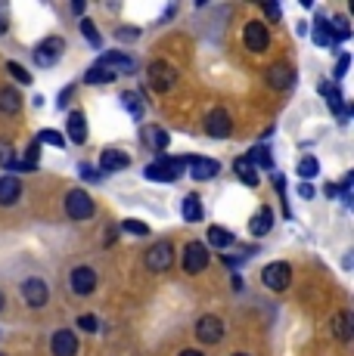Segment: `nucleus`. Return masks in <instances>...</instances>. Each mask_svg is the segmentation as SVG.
Returning a JSON list of instances; mask_svg holds the SVG:
<instances>
[{"mask_svg":"<svg viewBox=\"0 0 354 356\" xmlns=\"http://www.w3.org/2000/svg\"><path fill=\"white\" fill-rule=\"evenodd\" d=\"M187 170V159H159V161H153V164H146V180H153V183H171L177 180V177Z\"/></svg>","mask_w":354,"mask_h":356,"instance_id":"obj_1","label":"nucleus"},{"mask_svg":"<svg viewBox=\"0 0 354 356\" xmlns=\"http://www.w3.org/2000/svg\"><path fill=\"white\" fill-rule=\"evenodd\" d=\"M174 84H177V68L174 65L162 63V59L149 65V87H153L155 93H168Z\"/></svg>","mask_w":354,"mask_h":356,"instance_id":"obj_2","label":"nucleus"},{"mask_svg":"<svg viewBox=\"0 0 354 356\" xmlns=\"http://www.w3.org/2000/svg\"><path fill=\"white\" fill-rule=\"evenodd\" d=\"M66 214L72 217V220H87V217H93V198L84 193V189H72L69 195H66Z\"/></svg>","mask_w":354,"mask_h":356,"instance_id":"obj_3","label":"nucleus"},{"mask_svg":"<svg viewBox=\"0 0 354 356\" xmlns=\"http://www.w3.org/2000/svg\"><path fill=\"white\" fill-rule=\"evenodd\" d=\"M63 50H66V40H63V38H47V40H40V44L35 47V63H38L40 68L56 65L59 56H63Z\"/></svg>","mask_w":354,"mask_h":356,"instance_id":"obj_4","label":"nucleus"},{"mask_svg":"<svg viewBox=\"0 0 354 356\" xmlns=\"http://www.w3.org/2000/svg\"><path fill=\"white\" fill-rule=\"evenodd\" d=\"M289 279H292V266L286 264V260L268 264V266H264V273H261V282L268 285L270 291H283L286 285H289Z\"/></svg>","mask_w":354,"mask_h":356,"instance_id":"obj_5","label":"nucleus"},{"mask_svg":"<svg viewBox=\"0 0 354 356\" xmlns=\"http://www.w3.org/2000/svg\"><path fill=\"white\" fill-rule=\"evenodd\" d=\"M146 266L153 273H168L174 266V248L168 242H159L155 248L146 251Z\"/></svg>","mask_w":354,"mask_h":356,"instance_id":"obj_6","label":"nucleus"},{"mask_svg":"<svg viewBox=\"0 0 354 356\" xmlns=\"http://www.w3.org/2000/svg\"><path fill=\"white\" fill-rule=\"evenodd\" d=\"M243 40H246V50L252 53H264L270 47V34L264 22H249L246 31H243Z\"/></svg>","mask_w":354,"mask_h":356,"instance_id":"obj_7","label":"nucleus"},{"mask_svg":"<svg viewBox=\"0 0 354 356\" xmlns=\"http://www.w3.org/2000/svg\"><path fill=\"white\" fill-rule=\"evenodd\" d=\"M208 266V248L202 242H190L187 248H183V270L187 273H202Z\"/></svg>","mask_w":354,"mask_h":356,"instance_id":"obj_8","label":"nucleus"},{"mask_svg":"<svg viewBox=\"0 0 354 356\" xmlns=\"http://www.w3.org/2000/svg\"><path fill=\"white\" fill-rule=\"evenodd\" d=\"M206 130H208V136H215V140H227L230 130H233V124H230V112H227V108H215V112H208V118H206Z\"/></svg>","mask_w":354,"mask_h":356,"instance_id":"obj_9","label":"nucleus"},{"mask_svg":"<svg viewBox=\"0 0 354 356\" xmlns=\"http://www.w3.org/2000/svg\"><path fill=\"white\" fill-rule=\"evenodd\" d=\"M196 338H199L202 344H217V341L224 338V323L217 316H202L199 323H196Z\"/></svg>","mask_w":354,"mask_h":356,"instance_id":"obj_10","label":"nucleus"},{"mask_svg":"<svg viewBox=\"0 0 354 356\" xmlns=\"http://www.w3.org/2000/svg\"><path fill=\"white\" fill-rule=\"evenodd\" d=\"M69 285H72L75 294H81V298H84V294H91L93 289H97V273H93L91 266H75Z\"/></svg>","mask_w":354,"mask_h":356,"instance_id":"obj_11","label":"nucleus"},{"mask_svg":"<svg viewBox=\"0 0 354 356\" xmlns=\"http://www.w3.org/2000/svg\"><path fill=\"white\" fill-rule=\"evenodd\" d=\"M22 298L29 307H44L50 300V289H47L40 279H25L22 282Z\"/></svg>","mask_w":354,"mask_h":356,"instance_id":"obj_12","label":"nucleus"},{"mask_svg":"<svg viewBox=\"0 0 354 356\" xmlns=\"http://www.w3.org/2000/svg\"><path fill=\"white\" fill-rule=\"evenodd\" d=\"M187 168L190 174H193V180H212V177H217V170H221V164H217L215 159H199V155H193V159H187Z\"/></svg>","mask_w":354,"mask_h":356,"instance_id":"obj_13","label":"nucleus"},{"mask_svg":"<svg viewBox=\"0 0 354 356\" xmlns=\"http://www.w3.org/2000/svg\"><path fill=\"white\" fill-rule=\"evenodd\" d=\"M50 353L53 356H75L78 353V338H75V332H56L50 338Z\"/></svg>","mask_w":354,"mask_h":356,"instance_id":"obj_14","label":"nucleus"},{"mask_svg":"<svg viewBox=\"0 0 354 356\" xmlns=\"http://www.w3.org/2000/svg\"><path fill=\"white\" fill-rule=\"evenodd\" d=\"M97 65H103L106 72L115 74V78H118V74H131L134 72V59L125 56V53H106V56H100Z\"/></svg>","mask_w":354,"mask_h":356,"instance_id":"obj_15","label":"nucleus"},{"mask_svg":"<svg viewBox=\"0 0 354 356\" xmlns=\"http://www.w3.org/2000/svg\"><path fill=\"white\" fill-rule=\"evenodd\" d=\"M128 164H131V155L121 152V149H106V152L100 155V170H103V174H115V170H125Z\"/></svg>","mask_w":354,"mask_h":356,"instance_id":"obj_16","label":"nucleus"},{"mask_svg":"<svg viewBox=\"0 0 354 356\" xmlns=\"http://www.w3.org/2000/svg\"><path fill=\"white\" fill-rule=\"evenodd\" d=\"M274 229V211L264 204V208H258V214L252 217V223H249V232L255 238H261V236H268V232Z\"/></svg>","mask_w":354,"mask_h":356,"instance_id":"obj_17","label":"nucleus"},{"mask_svg":"<svg viewBox=\"0 0 354 356\" xmlns=\"http://www.w3.org/2000/svg\"><path fill=\"white\" fill-rule=\"evenodd\" d=\"M292 81H295V74H292L289 65H280V63H277V65L268 68V84L274 87V90H286Z\"/></svg>","mask_w":354,"mask_h":356,"instance_id":"obj_18","label":"nucleus"},{"mask_svg":"<svg viewBox=\"0 0 354 356\" xmlns=\"http://www.w3.org/2000/svg\"><path fill=\"white\" fill-rule=\"evenodd\" d=\"M66 130H69V140L81 146V143L87 140V118H84V112H72L69 121H66Z\"/></svg>","mask_w":354,"mask_h":356,"instance_id":"obj_19","label":"nucleus"},{"mask_svg":"<svg viewBox=\"0 0 354 356\" xmlns=\"http://www.w3.org/2000/svg\"><path fill=\"white\" fill-rule=\"evenodd\" d=\"M22 195V183L16 177H0V204H16Z\"/></svg>","mask_w":354,"mask_h":356,"instance_id":"obj_20","label":"nucleus"},{"mask_svg":"<svg viewBox=\"0 0 354 356\" xmlns=\"http://www.w3.org/2000/svg\"><path fill=\"white\" fill-rule=\"evenodd\" d=\"M332 334H336L339 341H351V334H354V323H351V313H348V310L336 313V319H332Z\"/></svg>","mask_w":354,"mask_h":356,"instance_id":"obj_21","label":"nucleus"},{"mask_svg":"<svg viewBox=\"0 0 354 356\" xmlns=\"http://www.w3.org/2000/svg\"><path fill=\"white\" fill-rule=\"evenodd\" d=\"M19 108H22V97H19L13 87H3V90H0V112H3V115H16Z\"/></svg>","mask_w":354,"mask_h":356,"instance_id":"obj_22","label":"nucleus"},{"mask_svg":"<svg viewBox=\"0 0 354 356\" xmlns=\"http://www.w3.org/2000/svg\"><path fill=\"white\" fill-rule=\"evenodd\" d=\"M233 168H236V174H240V180L246 183V186H258V168L249 159H236Z\"/></svg>","mask_w":354,"mask_h":356,"instance_id":"obj_23","label":"nucleus"},{"mask_svg":"<svg viewBox=\"0 0 354 356\" xmlns=\"http://www.w3.org/2000/svg\"><path fill=\"white\" fill-rule=\"evenodd\" d=\"M208 245H212V248H230V245H233V232L224 227H212L208 229Z\"/></svg>","mask_w":354,"mask_h":356,"instance_id":"obj_24","label":"nucleus"},{"mask_svg":"<svg viewBox=\"0 0 354 356\" xmlns=\"http://www.w3.org/2000/svg\"><path fill=\"white\" fill-rule=\"evenodd\" d=\"M320 174V164L314 155H305L302 161H298V177H302V183H308V180H314V177Z\"/></svg>","mask_w":354,"mask_h":356,"instance_id":"obj_25","label":"nucleus"},{"mask_svg":"<svg viewBox=\"0 0 354 356\" xmlns=\"http://www.w3.org/2000/svg\"><path fill=\"white\" fill-rule=\"evenodd\" d=\"M112 81H115V74L106 72L103 65L87 68V74H84V84H112Z\"/></svg>","mask_w":354,"mask_h":356,"instance_id":"obj_26","label":"nucleus"},{"mask_svg":"<svg viewBox=\"0 0 354 356\" xmlns=\"http://www.w3.org/2000/svg\"><path fill=\"white\" fill-rule=\"evenodd\" d=\"M183 217H187L190 223L202 220V204H199V195H187V198H183Z\"/></svg>","mask_w":354,"mask_h":356,"instance_id":"obj_27","label":"nucleus"},{"mask_svg":"<svg viewBox=\"0 0 354 356\" xmlns=\"http://www.w3.org/2000/svg\"><path fill=\"white\" fill-rule=\"evenodd\" d=\"M314 40L320 47H332L336 40H332V34H330V25H326V19L323 16H317V22H314Z\"/></svg>","mask_w":354,"mask_h":356,"instance_id":"obj_28","label":"nucleus"},{"mask_svg":"<svg viewBox=\"0 0 354 356\" xmlns=\"http://www.w3.org/2000/svg\"><path fill=\"white\" fill-rule=\"evenodd\" d=\"M330 34H332V40H336V44H339V40H348V38H351L348 19H345V16H336V19H332V25H330Z\"/></svg>","mask_w":354,"mask_h":356,"instance_id":"obj_29","label":"nucleus"},{"mask_svg":"<svg viewBox=\"0 0 354 356\" xmlns=\"http://www.w3.org/2000/svg\"><path fill=\"white\" fill-rule=\"evenodd\" d=\"M320 93H323V97H326V102H330V106H332V112L345 115L342 97H339V90H336V87H330V84H320Z\"/></svg>","mask_w":354,"mask_h":356,"instance_id":"obj_30","label":"nucleus"},{"mask_svg":"<svg viewBox=\"0 0 354 356\" xmlns=\"http://www.w3.org/2000/svg\"><path fill=\"white\" fill-rule=\"evenodd\" d=\"M246 159H249L252 164H255V168H270V164H274V161H270V152H268V149H264V146L252 149V152L246 155Z\"/></svg>","mask_w":354,"mask_h":356,"instance_id":"obj_31","label":"nucleus"},{"mask_svg":"<svg viewBox=\"0 0 354 356\" xmlns=\"http://www.w3.org/2000/svg\"><path fill=\"white\" fill-rule=\"evenodd\" d=\"M38 143H47V146L63 149V146H66V136L59 134V130H40V134H38Z\"/></svg>","mask_w":354,"mask_h":356,"instance_id":"obj_32","label":"nucleus"},{"mask_svg":"<svg viewBox=\"0 0 354 356\" xmlns=\"http://www.w3.org/2000/svg\"><path fill=\"white\" fill-rule=\"evenodd\" d=\"M81 34H84L87 40H91V47H100V44H103V38H100L97 25H93L91 19H81Z\"/></svg>","mask_w":354,"mask_h":356,"instance_id":"obj_33","label":"nucleus"},{"mask_svg":"<svg viewBox=\"0 0 354 356\" xmlns=\"http://www.w3.org/2000/svg\"><path fill=\"white\" fill-rule=\"evenodd\" d=\"M121 106H125L128 112L134 115V118H140V115H143V106H140V97H137V93H121Z\"/></svg>","mask_w":354,"mask_h":356,"instance_id":"obj_34","label":"nucleus"},{"mask_svg":"<svg viewBox=\"0 0 354 356\" xmlns=\"http://www.w3.org/2000/svg\"><path fill=\"white\" fill-rule=\"evenodd\" d=\"M6 72H10V74H13V78H16V81H19V84H31V74H29V72H25V68H22V65H19V63H6Z\"/></svg>","mask_w":354,"mask_h":356,"instance_id":"obj_35","label":"nucleus"},{"mask_svg":"<svg viewBox=\"0 0 354 356\" xmlns=\"http://www.w3.org/2000/svg\"><path fill=\"white\" fill-rule=\"evenodd\" d=\"M121 229H125V232H134V236H146V232H149V227H146L143 220H125V223H121Z\"/></svg>","mask_w":354,"mask_h":356,"instance_id":"obj_36","label":"nucleus"},{"mask_svg":"<svg viewBox=\"0 0 354 356\" xmlns=\"http://www.w3.org/2000/svg\"><path fill=\"white\" fill-rule=\"evenodd\" d=\"M78 325L84 328V332H97V328H100V323H97V316H93V313H84V316L78 319Z\"/></svg>","mask_w":354,"mask_h":356,"instance_id":"obj_37","label":"nucleus"},{"mask_svg":"<svg viewBox=\"0 0 354 356\" xmlns=\"http://www.w3.org/2000/svg\"><path fill=\"white\" fill-rule=\"evenodd\" d=\"M115 38H118V40H137L140 29H118V31H115Z\"/></svg>","mask_w":354,"mask_h":356,"instance_id":"obj_38","label":"nucleus"},{"mask_svg":"<svg viewBox=\"0 0 354 356\" xmlns=\"http://www.w3.org/2000/svg\"><path fill=\"white\" fill-rule=\"evenodd\" d=\"M348 63H351L348 53H345V56H339V63H336V78H345V72H348Z\"/></svg>","mask_w":354,"mask_h":356,"instance_id":"obj_39","label":"nucleus"},{"mask_svg":"<svg viewBox=\"0 0 354 356\" xmlns=\"http://www.w3.org/2000/svg\"><path fill=\"white\" fill-rule=\"evenodd\" d=\"M0 164H3V168L10 164V143L6 140H0Z\"/></svg>","mask_w":354,"mask_h":356,"instance_id":"obj_40","label":"nucleus"},{"mask_svg":"<svg viewBox=\"0 0 354 356\" xmlns=\"http://www.w3.org/2000/svg\"><path fill=\"white\" fill-rule=\"evenodd\" d=\"M264 13H268L270 19H280V16H283V13H280V6H277V3H264Z\"/></svg>","mask_w":354,"mask_h":356,"instance_id":"obj_41","label":"nucleus"},{"mask_svg":"<svg viewBox=\"0 0 354 356\" xmlns=\"http://www.w3.org/2000/svg\"><path fill=\"white\" fill-rule=\"evenodd\" d=\"M298 195H302V198H314V189H311V183H302V186H298Z\"/></svg>","mask_w":354,"mask_h":356,"instance_id":"obj_42","label":"nucleus"},{"mask_svg":"<svg viewBox=\"0 0 354 356\" xmlns=\"http://www.w3.org/2000/svg\"><path fill=\"white\" fill-rule=\"evenodd\" d=\"M81 174H84V180H97V177H100L97 170L91 168V164H84V168H81Z\"/></svg>","mask_w":354,"mask_h":356,"instance_id":"obj_43","label":"nucleus"},{"mask_svg":"<svg viewBox=\"0 0 354 356\" xmlns=\"http://www.w3.org/2000/svg\"><path fill=\"white\" fill-rule=\"evenodd\" d=\"M69 97H72V87H66V90H63V93H59L56 106H59V108H63V106H66V102H69Z\"/></svg>","mask_w":354,"mask_h":356,"instance_id":"obj_44","label":"nucleus"},{"mask_svg":"<svg viewBox=\"0 0 354 356\" xmlns=\"http://www.w3.org/2000/svg\"><path fill=\"white\" fill-rule=\"evenodd\" d=\"M6 31V3H0V34Z\"/></svg>","mask_w":354,"mask_h":356,"instance_id":"obj_45","label":"nucleus"},{"mask_svg":"<svg viewBox=\"0 0 354 356\" xmlns=\"http://www.w3.org/2000/svg\"><path fill=\"white\" fill-rule=\"evenodd\" d=\"M84 0H75V3H72V13H75V16H81V13H84Z\"/></svg>","mask_w":354,"mask_h":356,"instance_id":"obj_46","label":"nucleus"},{"mask_svg":"<svg viewBox=\"0 0 354 356\" xmlns=\"http://www.w3.org/2000/svg\"><path fill=\"white\" fill-rule=\"evenodd\" d=\"M326 195L336 198V195H339V186H332V183H330V186H326Z\"/></svg>","mask_w":354,"mask_h":356,"instance_id":"obj_47","label":"nucleus"},{"mask_svg":"<svg viewBox=\"0 0 354 356\" xmlns=\"http://www.w3.org/2000/svg\"><path fill=\"white\" fill-rule=\"evenodd\" d=\"M180 356H202V353H199V350H183Z\"/></svg>","mask_w":354,"mask_h":356,"instance_id":"obj_48","label":"nucleus"},{"mask_svg":"<svg viewBox=\"0 0 354 356\" xmlns=\"http://www.w3.org/2000/svg\"><path fill=\"white\" fill-rule=\"evenodd\" d=\"M0 310H3V291H0Z\"/></svg>","mask_w":354,"mask_h":356,"instance_id":"obj_49","label":"nucleus"},{"mask_svg":"<svg viewBox=\"0 0 354 356\" xmlns=\"http://www.w3.org/2000/svg\"><path fill=\"white\" fill-rule=\"evenodd\" d=\"M233 356H249V353H233Z\"/></svg>","mask_w":354,"mask_h":356,"instance_id":"obj_50","label":"nucleus"},{"mask_svg":"<svg viewBox=\"0 0 354 356\" xmlns=\"http://www.w3.org/2000/svg\"><path fill=\"white\" fill-rule=\"evenodd\" d=\"M0 356H3V353H0Z\"/></svg>","mask_w":354,"mask_h":356,"instance_id":"obj_51","label":"nucleus"}]
</instances>
